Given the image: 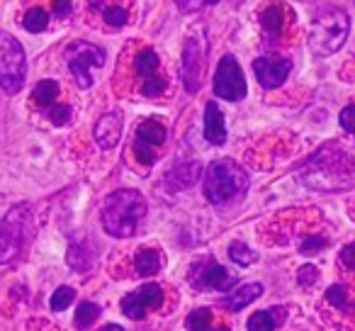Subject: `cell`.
<instances>
[{
    "instance_id": "obj_20",
    "label": "cell",
    "mask_w": 355,
    "mask_h": 331,
    "mask_svg": "<svg viewBox=\"0 0 355 331\" xmlns=\"http://www.w3.org/2000/svg\"><path fill=\"white\" fill-rule=\"evenodd\" d=\"M56 95H59V83L51 78L42 80V83H37L35 93H32V100H35L40 108H51L56 100Z\"/></svg>"
},
{
    "instance_id": "obj_31",
    "label": "cell",
    "mask_w": 355,
    "mask_h": 331,
    "mask_svg": "<svg viewBox=\"0 0 355 331\" xmlns=\"http://www.w3.org/2000/svg\"><path fill=\"white\" fill-rule=\"evenodd\" d=\"M316 278H319V271H316L314 266H302L297 280H300L302 287H309V285H314V282H316Z\"/></svg>"
},
{
    "instance_id": "obj_16",
    "label": "cell",
    "mask_w": 355,
    "mask_h": 331,
    "mask_svg": "<svg viewBox=\"0 0 355 331\" xmlns=\"http://www.w3.org/2000/svg\"><path fill=\"white\" fill-rule=\"evenodd\" d=\"M205 137L209 144H217V146L227 142V124H224V114L217 108V103H207L205 108Z\"/></svg>"
},
{
    "instance_id": "obj_30",
    "label": "cell",
    "mask_w": 355,
    "mask_h": 331,
    "mask_svg": "<svg viewBox=\"0 0 355 331\" xmlns=\"http://www.w3.org/2000/svg\"><path fill=\"white\" fill-rule=\"evenodd\" d=\"M212 3H217V0H175V6L180 12H198L202 8L212 6Z\"/></svg>"
},
{
    "instance_id": "obj_36",
    "label": "cell",
    "mask_w": 355,
    "mask_h": 331,
    "mask_svg": "<svg viewBox=\"0 0 355 331\" xmlns=\"http://www.w3.org/2000/svg\"><path fill=\"white\" fill-rule=\"evenodd\" d=\"M103 331H124V329H122V326H117V324H107Z\"/></svg>"
},
{
    "instance_id": "obj_34",
    "label": "cell",
    "mask_w": 355,
    "mask_h": 331,
    "mask_svg": "<svg viewBox=\"0 0 355 331\" xmlns=\"http://www.w3.org/2000/svg\"><path fill=\"white\" fill-rule=\"evenodd\" d=\"M340 261H343V266L355 268V244H348V246L340 251Z\"/></svg>"
},
{
    "instance_id": "obj_7",
    "label": "cell",
    "mask_w": 355,
    "mask_h": 331,
    "mask_svg": "<svg viewBox=\"0 0 355 331\" xmlns=\"http://www.w3.org/2000/svg\"><path fill=\"white\" fill-rule=\"evenodd\" d=\"M137 74L141 76V95L144 98H158V95L166 90V78L158 74V66H161V59L153 49H141L137 54Z\"/></svg>"
},
{
    "instance_id": "obj_11",
    "label": "cell",
    "mask_w": 355,
    "mask_h": 331,
    "mask_svg": "<svg viewBox=\"0 0 355 331\" xmlns=\"http://www.w3.org/2000/svg\"><path fill=\"white\" fill-rule=\"evenodd\" d=\"M290 71H292L290 59H268V56H261V59L253 61V74H256L258 83L268 90L285 83Z\"/></svg>"
},
{
    "instance_id": "obj_37",
    "label": "cell",
    "mask_w": 355,
    "mask_h": 331,
    "mask_svg": "<svg viewBox=\"0 0 355 331\" xmlns=\"http://www.w3.org/2000/svg\"><path fill=\"white\" fill-rule=\"evenodd\" d=\"M214 331H232V329H229V326H217Z\"/></svg>"
},
{
    "instance_id": "obj_15",
    "label": "cell",
    "mask_w": 355,
    "mask_h": 331,
    "mask_svg": "<svg viewBox=\"0 0 355 331\" xmlns=\"http://www.w3.org/2000/svg\"><path fill=\"white\" fill-rule=\"evenodd\" d=\"M20 244H22V224L12 227V219H6V227H0V266L20 253Z\"/></svg>"
},
{
    "instance_id": "obj_12",
    "label": "cell",
    "mask_w": 355,
    "mask_h": 331,
    "mask_svg": "<svg viewBox=\"0 0 355 331\" xmlns=\"http://www.w3.org/2000/svg\"><path fill=\"white\" fill-rule=\"evenodd\" d=\"M180 76L188 93H198L200 78H202V46L198 40H188L183 49V66H180Z\"/></svg>"
},
{
    "instance_id": "obj_13",
    "label": "cell",
    "mask_w": 355,
    "mask_h": 331,
    "mask_svg": "<svg viewBox=\"0 0 355 331\" xmlns=\"http://www.w3.org/2000/svg\"><path fill=\"white\" fill-rule=\"evenodd\" d=\"M122 137V117L117 112H107L95 124V142L100 148H114Z\"/></svg>"
},
{
    "instance_id": "obj_25",
    "label": "cell",
    "mask_w": 355,
    "mask_h": 331,
    "mask_svg": "<svg viewBox=\"0 0 355 331\" xmlns=\"http://www.w3.org/2000/svg\"><path fill=\"white\" fill-rule=\"evenodd\" d=\"M185 326L190 331H209V326H212V312L207 307H200V309L190 312L188 319H185Z\"/></svg>"
},
{
    "instance_id": "obj_21",
    "label": "cell",
    "mask_w": 355,
    "mask_h": 331,
    "mask_svg": "<svg viewBox=\"0 0 355 331\" xmlns=\"http://www.w3.org/2000/svg\"><path fill=\"white\" fill-rule=\"evenodd\" d=\"M263 27H266V32H270V35H280L282 32V22H285V12H282V6H270L266 8V12H263L261 17Z\"/></svg>"
},
{
    "instance_id": "obj_27",
    "label": "cell",
    "mask_w": 355,
    "mask_h": 331,
    "mask_svg": "<svg viewBox=\"0 0 355 331\" xmlns=\"http://www.w3.org/2000/svg\"><path fill=\"white\" fill-rule=\"evenodd\" d=\"M73 300H76L73 287H59V290L51 295V309L64 312L66 307H71V302H73Z\"/></svg>"
},
{
    "instance_id": "obj_5",
    "label": "cell",
    "mask_w": 355,
    "mask_h": 331,
    "mask_svg": "<svg viewBox=\"0 0 355 331\" xmlns=\"http://www.w3.org/2000/svg\"><path fill=\"white\" fill-rule=\"evenodd\" d=\"M66 61H69V71L73 74L76 83L80 88H90L93 85L90 71L105 64V51L90 42H73L66 46Z\"/></svg>"
},
{
    "instance_id": "obj_19",
    "label": "cell",
    "mask_w": 355,
    "mask_h": 331,
    "mask_svg": "<svg viewBox=\"0 0 355 331\" xmlns=\"http://www.w3.org/2000/svg\"><path fill=\"white\" fill-rule=\"evenodd\" d=\"M161 266H163V256L156 248H141V251L137 253V258H134L137 275H141V278H148V275H153V273H158Z\"/></svg>"
},
{
    "instance_id": "obj_1",
    "label": "cell",
    "mask_w": 355,
    "mask_h": 331,
    "mask_svg": "<svg viewBox=\"0 0 355 331\" xmlns=\"http://www.w3.org/2000/svg\"><path fill=\"white\" fill-rule=\"evenodd\" d=\"M144 217H146V200L139 190H117L103 205V227L110 237H134Z\"/></svg>"
},
{
    "instance_id": "obj_23",
    "label": "cell",
    "mask_w": 355,
    "mask_h": 331,
    "mask_svg": "<svg viewBox=\"0 0 355 331\" xmlns=\"http://www.w3.org/2000/svg\"><path fill=\"white\" fill-rule=\"evenodd\" d=\"M229 258H232L234 263H239V266H251V263H256V251L253 248H248L243 241H232L229 244Z\"/></svg>"
},
{
    "instance_id": "obj_29",
    "label": "cell",
    "mask_w": 355,
    "mask_h": 331,
    "mask_svg": "<svg viewBox=\"0 0 355 331\" xmlns=\"http://www.w3.org/2000/svg\"><path fill=\"white\" fill-rule=\"evenodd\" d=\"M46 114H49V119L56 124V127H61V124H66V122L71 119V108H69V105L54 103V105L49 108V112H46Z\"/></svg>"
},
{
    "instance_id": "obj_28",
    "label": "cell",
    "mask_w": 355,
    "mask_h": 331,
    "mask_svg": "<svg viewBox=\"0 0 355 331\" xmlns=\"http://www.w3.org/2000/svg\"><path fill=\"white\" fill-rule=\"evenodd\" d=\"M103 20L107 22L110 27H122L127 22V10L119 6H107L103 10Z\"/></svg>"
},
{
    "instance_id": "obj_8",
    "label": "cell",
    "mask_w": 355,
    "mask_h": 331,
    "mask_svg": "<svg viewBox=\"0 0 355 331\" xmlns=\"http://www.w3.org/2000/svg\"><path fill=\"white\" fill-rule=\"evenodd\" d=\"M166 142V127L158 119H146L137 127V137H134V153L144 166H151L156 161V151L161 144Z\"/></svg>"
},
{
    "instance_id": "obj_14",
    "label": "cell",
    "mask_w": 355,
    "mask_h": 331,
    "mask_svg": "<svg viewBox=\"0 0 355 331\" xmlns=\"http://www.w3.org/2000/svg\"><path fill=\"white\" fill-rule=\"evenodd\" d=\"M200 163L198 161H185V163H178L175 169L166 176V185L168 190H188L198 183L200 178Z\"/></svg>"
},
{
    "instance_id": "obj_10",
    "label": "cell",
    "mask_w": 355,
    "mask_h": 331,
    "mask_svg": "<svg viewBox=\"0 0 355 331\" xmlns=\"http://www.w3.org/2000/svg\"><path fill=\"white\" fill-rule=\"evenodd\" d=\"M188 278L195 287H200V290H224V287L232 282L227 268L209 261V258H205V261H200V263H193Z\"/></svg>"
},
{
    "instance_id": "obj_32",
    "label": "cell",
    "mask_w": 355,
    "mask_h": 331,
    "mask_svg": "<svg viewBox=\"0 0 355 331\" xmlns=\"http://www.w3.org/2000/svg\"><path fill=\"white\" fill-rule=\"evenodd\" d=\"M340 127L345 129V132H355V105H348V108H343V112H340Z\"/></svg>"
},
{
    "instance_id": "obj_33",
    "label": "cell",
    "mask_w": 355,
    "mask_h": 331,
    "mask_svg": "<svg viewBox=\"0 0 355 331\" xmlns=\"http://www.w3.org/2000/svg\"><path fill=\"white\" fill-rule=\"evenodd\" d=\"M326 246V239L321 237H309L304 244H302V251L304 253H311V251H321V248Z\"/></svg>"
},
{
    "instance_id": "obj_24",
    "label": "cell",
    "mask_w": 355,
    "mask_h": 331,
    "mask_svg": "<svg viewBox=\"0 0 355 331\" xmlns=\"http://www.w3.org/2000/svg\"><path fill=\"white\" fill-rule=\"evenodd\" d=\"M22 25H25L27 32H32V35H37V32H44L46 25H49V15H46L42 8H32V10H27L25 20H22Z\"/></svg>"
},
{
    "instance_id": "obj_9",
    "label": "cell",
    "mask_w": 355,
    "mask_h": 331,
    "mask_svg": "<svg viewBox=\"0 0 355 331\" xmlns=\"http://www.w3.org/2000/svg\"><path fill=\"white\" fill-rule=\"evenodd\" d=\"M163 302V292L158 285H153V282H148V285L139 287V290L129 292V295H124L122 300V312L129 316V319H144L146 316L148 309H158Z\"/></svg>"
},
{
    "instance_id": "obj_35",
    "label": "cell",
    "mask_w": 355,
    "mask_h": 331,
    "mask_svg": "<svg viewBox=\"0 0 355 331\" xmlns=\"http://www.w3.org/2000/svg\"><path fill=\"white\" fill-rule=\"evenodd\" d=\"M54 12L59 17H66L71 12V0H54Z\"/></svg>"
},
{
    "instance_id": "obj_17",
    "label": "cell",
    "mask_w": 355,
    "mask_h": 331,
    "mask_svg": "<svg viewBox=\"0 0 355 331\" xmlns=\"http://www.w3.org/2000/svg\"><path fill=\"white\" fill-rule=\"evenodd\" d=\"M261 295H263L261 282H246V285H241V287H234L222 300V307H227V309H232V312H239L251 305V302H256Z\"/></svg>"
},
{
    "instance_id": "obj_26",
    "label": "cell",
    "mask_w": 355,
    "mask_h": 331,
    "mask_svg": "<svg viewBox=\"0 0 355 331\" xmlns=\"http://www.w3.org/2000/svg\"><path fill=\"white\" fill-rule=\"evenodd\" d=\"M326 300L331 302L334 307H338V309L348 312L350 309V300H348V290H345L343 285H334L326 290Z\"/></svg>"
},
{
    "instance_id": "obj_6",
    "label": "cell",
    "mask_w": 355,
    "mask_h": 331,
    "mask_svg": "<svg viewBox=\"0 0 355 331\" xmlns=\"http://www.w3.org/2000/svg\"><path fill=\"white\" fill-rule=\"evenodd\" d=\"M214 93H217V98L229 100V103L246 98V78H243L241 66L234 56H224L219 61L217 74H214Z\"/></svg>"
},
{
    "instance_id": "obj_18",
    "label": "cell",
    "mask_w": 355,
    "mask_h": 331,
    "mask_svg": "<svg viewBox=\"0 0 355 331\" xmlns=\"http://www.w3.org/2000/svg\"><path fill=\"white\" fill-rule=\"evenodd\" d=\"M287 319L285 307H272V309H263L248 319V331H275Z\"/></svg>"
},
{
    "instance_id": "obj_4",
    "label": "cell",
    "mask_w": 355,
    "mask_h": 331,
    "mask_svg": "<svg viewBox=\"0 0 355 331\" xmlns=\"http://www.w3.org/2000/svg\"><path fill=\"white\" fill-rule=\"evenodd\" d=\"M27 64L22 44L12 35L0 30V88L15 95L25 83Z\"/></svg>"
},
{
    "instance_id": "obj_2",
    "label": "cell",
    "mask_w": 355,
    "mask_h": 331,
    "mask_svg": "<svg viewBox=\"0 0 355 331\" xmlns=\"http://www.w3.org/2000/svg\"><path fill=\"white\" fill-rule=\"evenodd\" d=\"M248 190L246 171L232 158H217L205 171V198L212 205H224L234 198H241Z\"/></svg>"
},
{
    "instance_id": "obj_22",
    "label": "cell",
    "mask_w": 355,
    "mask_h": 331,
    "mask_svg": "<svg viewBox=\"0 0 355 331\" xmlns=\"http://www.w3.org/2000/svg\"><path fill=\"white\" fill-rule=\"evenodd\" d=\"M100 316V307L93 302H80L78 309H76V326L78 329H88L95 324V319Z\"/></svg>"
},
{
    "instance_id": "obj_3",
    "label": "cell",
    "mask_w": 355,
    "mask_h": 331,
    "mask_svg": "<svg viewBox=\"0 0 355 331\" xmlns=\"http://www.w3.org/2000/svg\"><path fill=\"white\" fill-rule=\"evenodd\" d=\"M348 15L340 8H326L314 17L309 35V49L314 56H331L348 40Z\"/></svg>"
}]
</instances>
